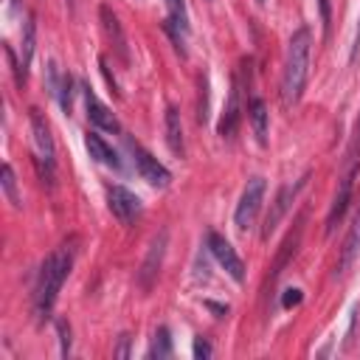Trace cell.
<instances>
[{"label": "cell", "mask_w": 360, "mask_h": 360, "mask_svg": "<svg viewBox=\"0 0 360 360\" xmlns=\"http://www.w3.org/2000/svg\"><path fill=\"white\" fill-rule=\"evenodd\" d=\"M259 3H264V0H259Z\"/></svg>", "instance_id": "cell-32"}, {"label": "cell", "mask_w": 360, "mask_h": 360, "mask_svg": "<svg viewBox=\"0 0 360 360\" xmlns=\"http://www.w3.org/2000/svg\"><path fill=\"white\" fill-rule=\"evenodd\" d=\"M84 146H87V152H90L93 160H98V163H104L110 169H121V158L115 155V149L98 132H87L84 135Z\"/></svg>", "instance_id": "cell-16"}, {"label": "cell", "mask_w": 360, "mask_h": 360, "mask_svg": "<svg viewBox=\"0 0 360 360\" xmlns=\"http://www.w3.org/2000/svg\"><path fill=\"white\" fill-rule=\"evenodd\" d=\"M318 8H321V22H323V37H329V31H332V8H329V0H318Z\"/></svg>", "instance_id": "cell-25"}, {"label": "cell", "mask_w": 360, "mask_h": 360, "mask_svg": "<svg viewBox=\"0 0 360 360\" xmlns=\"http://www.w3.org/2000/svg\"><path fill=\"white\" fill-rule=\"evenodd\" d=\"M281 304H284V307H295V304H301V290H287V295H284Z\"/></svg>", "instance_id": "cell-28"}, {"label": "cell", "mask_w": 360, "mask_h": 360, "mask_svg": "<svg viewBox=\"0 0 360 360\" xmlns=\"http://www.w3.org/2000/svg\"><path fill=\"white\" fill-rule=\"evenodd\" d=\"M194 357H211V346H208V340H202V338L194 340Z\"/></svg>", "instance_id": "cell-27"}, {"label": "cell", "mask_w": 360, "mask_h": 360, "mask_svg": "<svg viewBox=\"0 0 360 360\" xmlns=\"http://www.w3.org/2000/svg\"><path fill=\"white\" fill-rule=\"evenodd\" d=\"M98 17H101V28H104V34H107V39H110L115 56L127 65V62H129V48H127V37H124V28H121L115 11H112L110 6H101V8H98Z\"/></svg>", "instance_id": "cell-11"}, {"label": "cell", "mask_w": 360, "mask_h": 360, "mask_svg": "<svg viewBox=\"0 0 360 360\" xmlns=\"http://www.w3.org/2000/svg\"><path fill=\"white\" fill-rule=\"evenodd\" d=\"M56 98H59L62 110H65V112H70V107H73V76H70V73H65V76H62V84H59Z\"/></svg>", "instance_id": "cell-23"}, {"label": "cell", "mask_w": 360, "mask_h": 360, "mask_svg": "<svg viewBox=\"0 0 360 360\" xmlns=\"http://www.w3.org/2000/svg\"><path fill=\"white\" fill-rule=\"evenodd\" d=\"M304 219H307V214H301L298 217V222H295V228L287 233V239L281 242V248H278V256H276V262H273V267H270V284L278 278V273L284 270V264L290 262V256L295 253V248H298V242H301V233H304Z\"/></svg>", "instance_id": "cell-14"}, {"label": "cell", "mask_w": 360, "mask_h": 360, "mask_svg": "<svg viewBox=\"0 0 360 360\" xmlns=\"http://www.w3.org/2000/svg\"><path fill=\"white\" fill-rule=\"evenodd\" d=\"M84 107H87L90 124H96V127L104 129V132H121L118 118L110 112V107H107L104 101H98V96H96L90 87H84Z\"/></svg>", "instance_id": "cell-12"}, {"label": "cell", "mask_w": 360, "mask_h": 360, "mask_svg": "<svg viewBox=\"0 0 360 360\" xmlns=\"http://www.w3.org/2000/svg\"><path fill=\"white\" fill-rule=\"evenodd\" d=\"M169 6V20L163 22V28L169 31L172 42L177 45L180 53H186L183 42H186V34H188V14H186V3L183 0H166Z\"/></svg>", "instance_id": "cell-13"}, {"label": "cell", "mask_w": 360, "mask_h": 360, "mask_svg": "<svg viewBox=\"0 0 360 360\" xmlns=\"http://www.w3.org/2000/svg\"><path fill=\"white\" fill-rule=\"evenodd\" d=\"M107 205L112 211V217L118 222H132L138 214H141V200L138 194H132L129 188L124 186H110L107 188Z\"/></svg>", "instance_id": "cell-10"}, {"label": "cell", "mask_w": 360, "mask_h": 360, "mask_svg": "<svg viewBox=\"0 0 360 360\" xmlns=\"http://www.w3.org/2000/svg\"><path fill=\"white\" fill-rule=\"evenodd\" d=\"M0 186H3V191H6V197H8V202H11L14 208H20V205H22V200H20V194H17L14 169H11L8 163H3V169H0Z\"/></svg>", "instance_id": "cell-21"}, {"label": "cell", "mask_w": 360, "mask_h": 360, "mask_svg": "<svg viewBox=\"0 0 360 360\" xmlns=\"http://www.w3.org/2000/svg\"><path fill=\"white\" fill-rule=\"evenodd\" d=\"M304 183H307V174H304L301 180H295L292 186H281V188H278V194L273 197L270 211H267V217H264V225H262V239H267V236L276 231V225L284 219V214H287L290 202H292V200H295V194L304 188Z\"/></svg>", "instance_id": "cell-9"}, {"label": "cell", "mask_w": 360, "mask_h": 360, "mask_svg": "<svg viewBox=\"0 0 360 360\" xmlns=\"http://www.w3.org/2000/svg\"><path fill=\"white\" fill-rule=\"evenodd\" d=\"M8 8H11V11H17V8H20V0H8Z\"/></svg>", "instance_id": "cell-31"}, {"label": "cell", "mask_w": 360, "mask_h": 360, "mask_svg": "<svg viewBox=\"0 0 360 360\" xmlns=\"http://www.w3.org/2000/svg\"><path fill=\"white\" fill-rule=\"evenodd\" d=\"M262 200H264V177L253 174L245 188H242V197L236 202V211H233V225L239 231H248L253 222H256V214L262 208Z\"/></svg>", "instance_id": "cell-5"}, {"label": "cell", "mask_w": 360, "mask_h": 360, "mask_svg": "<svg viewBox=\"0 0 360 360\" xmlns=\"http://www.w3.org/2000/svg\"><path fill=\"white\" fill-rule=\"evenodd\" d=\"M360 56V22H357V31H354V45H352V62Z\"/></svg>", "instance_id": "cell-29"}, {"label": "cell", "mask_w": 360, "mask_h": 360, "mask_svg": "<svg viewBox=\"0 0 360 360\" xmlns=\"http://www.w3.org/2000/svg\"><path fill=\"white\" fill-rule=\"evenodd\" d=\"M59 335H62V354L70 352V326L65 321H59Z\"/></svg>", "instance_id": "cell-26"}, {"label": "cell", "mask_w": 360, "mask_h": 360, "mask_svg": "<svg viewBox=\"0 0 360 360\" xmlns=\"http://www.w3.org/2000/svg\"><path fill=\"white\" fill-rule=\"evenodd\" d=\"M172 354V338H169V329L166 326H160L158 332H155V338H152V349H149V357H169Z\"/></svg>", "instance_id": "cell-22"}, {"label": "cell", "mask_w": 360, "mask_h": 360, "mask_svg": "<svg viewBox=\"0 0 360 360\" xmlns=\"http://www.w3.org/2000/svg\"><path fill=\"white\" fill-rule=\"evenodd\" d=\"M360 172V118L354 121V129H352V138H349V146L343 152V172H340V180H338V191L332 197V205H329V214H326V233L335 231V225L343 219L349 202H352V191H354V177Z\"/></svg>", "instance_id": "cell-3"}, {"label": "cell", "mask_w": 360, "mask_h": 360, "mask_svg": "<svg viewBox=\"0 0 360 360\" xmlns=\"http://www.w3.org/2000/svg\"><path fill=\"white\" fill-rule=\"evenodd\" d=\"M166 143H169V149L177 155V158H183L186 155V143H183V124H180V112H177V107L174 104H169L166 107Z\"/></svg>", "instance_id": "cell-17"}, {"label": "cell", "mask_w": 360, "mask_h": 360, "mask_svg": "<svg viewBox=\"0 0 360 360\" xmlns=\"http://www.w3.org/2000/svg\"><path fill=\"white\" fill-rule=\"evenodd\" d=\"M118 357H127V335H121V349H118Z\"/></svg>", "instance_id": "cell-30"}, {"label": "cell", "mask_w": 360, "mask_h": 360, "mask_svg": "<svg viewBox=\"0 0 360 360\" xmlns=\"http://www.w3.org/2000/svg\"><path fill=\"white\" fill-rule=\"evenodd\" d=\"M205 245H208V250H211V256L219 262V267L233 278V281H245V264H242V259L236 256V250H233V245L225 239V236H219V233H208V239H205Z\"/></svg>", "instance_id": "cell-8"}, {"label": "cell", "mask_w": 360, "mask_h": 360, "mask_svg": "<svg viewBox=\"0 0 360 360\" xmlns=\"http://www.w3.org/2000/svg\"><path fill=\"white\" fill-rule=\"evenodd\" d=\"M197 121L205 124L208 121V79L200 76V107H197Z\"/></svg>", "instance_id": "cell-24"}, {"label": "cell", "mask_w": 360, "mask_h": 360, "mask_svg": "<svg viewBox=\"0 0 360 360\" xmlns=\"http://www.w3.org/2000/svg\"><path fill=\"white\" fill-rule=\"evenodd\" d=\"M166 248H169V231L160 228V231L152 236L149 250H146V256H143V262H141V270H138V284H141V290H152V284H155V278H158V273H160V267H163Z\"/></svg>", "instance_id": "cell-7"}, {"label": "cell", "mask_w": 360, "mask_h": 360, "mask_svg": "<svg viewBox=\"0 0 360 360\" xmlns=\"http://www.w3.org/2000/svg\"><path fill=\"white\" fill-rule=\"evenodd\" d=\"M34 45H37V17L28 14L25 22H22V39H20V65L28 76V65L34 59Z\"/></svg>", "instance_id": "cell-19"}, {"label": "cell", "mask_w": 360, "mask_h": 360, "mask_svg": "<svg viewBox=\"0 0 360 360\" xmlns=\"http://www.w3.org/2000/svg\"><path fill=\"white\" fill-rule=\"evenodd\" d=\"M248 115H250V124H253L256 141L264 146V143H267V118H270L267 104H264L259 96H256V98H250V104H248Z\"/></svg>", "instance_id": "cell-20"}, {"label": "cell", "mask_w": 360, "mask_h": 360, "mask_svg": "<svg viewBox=\"0 0 360 360\" xmlns=\"http://www.w3.org/2000/svg\"><path fill=\"white\" fill-rule=\"evenodd\" d=\"M309 51H312V34L307 25L295 28L290 42H287V59H284V73H281V101L284 107L295 104L307 87L309 76Z\"/></svg>", "instance_id": "cell-1"}, {"label": "cell", "mask_w": 360, "mask_h": 360, "mask_svg": "<svg viewBox=\"0 0 360 360\" xmlns=\"http://www.w3.org/2000/svg\"><path fill=\"white\" fill-rule=\"evenodd\" d=\"M73 264V250H68V245H62L59 250L48 253L39 273H37V287H34V312L39 318H48V312L53 309V301L59 295L62 281L68 278Z\"/></svg>", "instance_id": "cell-2"}, {"label": "cell", "mask_w": 360, "mask_h": 360, "mask_svg": "<svg viewBox=\"0 0 360 360\" xmlns=\"http://www.w3.org/2000/svg\"><path fill=\"white\" fill-rule=\"evenodd\" d=\"M127 146H129V155H132V160H135L141 177H143L149 186H155V188H166V186L172 183V172H169L152 152H146V149H143L141 143H135V141H127Z\"/></svg>", "instance_id": "cell-6"}, {"label": "cell", "mask_w": 360, "mask_h": 360, "mask_svg": "<svg viewBox=\"0 0 360 360\" xmlns=\"http://www.w3.org/2000/svg\"><path fill=\"white\" fill-rule=\"evenodd\" d=\"M236 127H239V84L233 82L231 84V93H228V104H225L222 121H219V135L222 138H233Z\"/></svg>", "instance_id": "cell-18"}, {"label": "cell", "mask_w": 360, "mask_h": 360, "mask_svg": "<svg viewBox=\"0 0 360 360\" xmlns=\"http://www.w3.org/2000/svg\"><path fill=\"white\" fill-rule=\"evenodd\" d=\"M357 253H360V205H357L354 219L349 225V233L343 239V250H340V259H338V276H343L352 267V262L357 259Z\"/></svg>", "instance_id": "cell-15"}, {"label": "cell", "mask_w": 360, "mask_h": 360, "mask_svg": "<svg viewBox=\"0 0 360 360\" xmlns=\"http://www.w3.org/2000/svg\"><path fill=\"white\" fill-rule=\"evenodd\" d=\"M31 132H34V146H37V169L42 183H53V169H56V146L51 138V127L42 118L37 107H31Z\"/></svg>", "instance_id": "cell-4"}]
</instances>
